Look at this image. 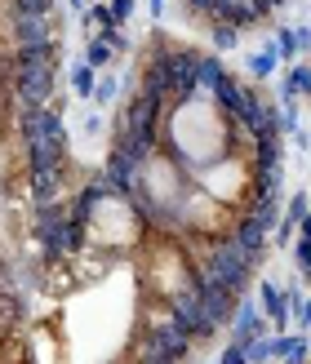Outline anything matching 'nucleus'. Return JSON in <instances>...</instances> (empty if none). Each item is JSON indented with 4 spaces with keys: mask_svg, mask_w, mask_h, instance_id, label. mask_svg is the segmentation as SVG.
<instances>
[{
    "mask_svg": "<svg viewBox=\"0 0 311 364\" xmlns=\"http://www.w3.org/2000/svg\"><path fill=\"white\" fill-rule=\"evenodd\" d=\"M14 94H18V107H45L49 94H53V63L18 67L14 71Z\"/></svg>",
    "mask_w": 311,
    "mask_h": 364,
    "instance_id": "obj_5",
    "label": "nucleus"
},
{
    "mask_svg": "<svg viewBox=\"0 0 311 364\" xmlns=\"http://www.w3.org/2000/svg\"><path fill=\"white\" fill-rule=\"evenodd\" d=\"M31 142H53V147H67V129H63V120H58V112H45L36 116V138Z\"/></svg>",
    "mask_w": 311,
    "mask_h": 364,
    "instance_id": "obj_13",
    "label": "nucleus"
},
{
    "mask_svg": "<svg viewBox=\"0 0 311 364\" xmlns=\"http://www.w3.org/2000/svg\"><path fill=\"white\" fill-rule=\"evenodd\" d=\"M227 235H231V245H236V249H245V253H249L253 262L263 258V249H267V227L258 223V218L241 213V218H236V227H231Z\"/></svg>",
    "mask_w": 311,
    "mask_h": 364,
    "instance_id": "obj_7",
    "label": "nucleus"
},
{
    "mask_svg": "<svg viewBox=\"0 0 311 364\" xmlns=\"http://www.w3.org/2000/svg\"><path fill=\"white\" fill-rule=\"evenodd\" d=\"M169 320H174L178 329L191 338V342H205V338H214V333H218V324L209 320L205 302H200V294H196L191 284L182 289V294H174V298H169Z\"/></svg>",
    "mask_w": 311,
    "mask_h": 364,
    "instance_id": "obj_4",
    "label": "nucleus"
},
{
    "mask_svg": "<svg viewBox=\"0 0 311 364\" xmlns=\"http://www.w3.org/2000/svg\"><path fill=\"white\" fill-rule=\"evenodd\" d=\"M258 298H263V316L276 324V329H285V324H289V311H294V306H289V298H285V289L271 284V280H263V284H258Z\"/></svg>",
    "mask_w": 311,
    "mask_h": 364,
    "instance_id": "obj_10",
    "label": "nucleus"
},
{
    "mask_svg": "<svg viewBox=\"0 0 311 364\" xmlns=\"http://www.w3.org/2000/svg\"><path fill=\"white\" fill-rule=\"evenodd\" d=\"M307 205H311V200H307L302 191H298V196H289V213L280 218V223H289V227H298L302 218H307Z\"/></svg>",
    "mask_w": 311,
    "mask_h": 364,
    "instance_id": "obj_25",
    "label": "nucleus"
},
{
    "mask_svg": "<svg viewBox=\"0 0 311 364\" xmlns=\"http://www.w3.org/2000/svg\"><path fill=\"white\" fill-rule=\"evenodd\" d=\"M58 187H63V169L31 173V196H36V205H49V200H58Z\"/></svg>",
    "mask_w": 311,
    "mask_h": 364,
    "instance_id": "obj_15",
    "label": "nucleus"
},
{
    "mask_svg": "<svg viewBox=\"0 0 311 364\" xmlns=\"http://www.w3.org/2000/svg\"><path fill=\"white\" fill-rule=\"evenodd\" d=\"M209 41H214V49H218V53H227V49H236V41H241V31H236V27H227V23H214V27H209Z\"/></svg>",
    "mask_w": 311,
    "mask_h": 364,
    "instance_id": "obj_22",
    "label": "nucleus"
},
{
    "mask_svg": "<svg viewBox=\"0 0 311 364\" xmlns=\"http://www.w3.org/2000/svg\"><path fill=\"white\" fill-rule=\"evenodd\" d=\"M263 18H267V9L258 5V0H218V9H214V23H227L236 31L263 23Z\"/></svg>",
    "mask_w": 311,
    "mask_h": 364,
    "instance_id": "obj_6",
    "label": "nucleus"
},
{
    "mask_svg": "<svg viewBox=\"0 0 311 364\" xmlns=\"http://www.w3.org/2000/svg\"><path fill=\"white\" fill-rule=\"evenodd\" d=\"M253 338H267V316L258 311L253 302H241L236 306V320H231V342H253Z\"/></svg>",
    "mask_w": 311,
    "mask_h": 364,
    "instance_id": "obj_8",
    "label": "nucleus"
},
{
    "mask_svg": "<svg viewBox=\"0 0 311 364\" xmlns=\"http://www.w3.org/2000/svg\"><path fill=\"white\" fill-rule=\"evenodd\" d=\"M14 41H18V49H41V45H53L49 18H14Z\"/></svg>",
    "mask_w": 311,
    "mask_h": 364,
    "instance_id": "obj_9",
    "label": "nucleus"
},
{
    "mask_svg": "<svg viewBox=\"0 0 311 364\" xmlns=\"http://www.w3.org/2000/svg\"><path fill=\"white\" fill-rule=\"evenodd\" d=\"M241 94H245V85L236 80V76H227V80H223V85H218L214 94H209V102H214L223 116H236V107H241Z\"/></svg>",
    "mask_w": 311,
    "mask_h": 364,
    "instance_id": "obj_14",
    "label": "nucleus"
},
{
    "mask_svg": "<svg viewBox=\"0 0 311 364\" xmlns=\"http://www.w3.org/2000/svg\"><path fill=\"white\" fill-rule=\"evenodd\" d=\"M53 0H14V18H49Z\"/></svg>",
    "mask_w": 311,
    "mask_h": 364,
    "instance_id": "obj_21",
    "label": "nucleus"
},
{
    "mask_svg": "<svg viewBox=\"0 0 311 364\" xmlns=\"http://www.w3.org/2000/svg\"><path fill=\"white\" fill-rule=\"evenodd\" d=\"M71 85H76V94H80V98H94V89H98V76H94V67H89V63L71 67Z\"/></svg>",
    "mask_w": 311,
    "mask_h": 364,
    "instance_id": "obj_18",
    "label": "nucleus"
},
{
    "mask_svg": "<svg viewBox=\"0 0 311 364\" xmlns=\"http://www.w3.org/2000/svg\"><path fill=\"white\" fill-rule=\"evenodd\" d=\"M307 355H311L307 333H289V351H285V360H280V364H307Z\"/></svg>",
    "mask_w": 311,
    "mask_h": 364,
    "instance_id": "obj_23",
    "label": "nucleus"
},
{
    "mask_svg": "<svg viewBox=\"0 0 311 364\" xmlns=\"http://www.w3.org/2000/svg\"><path fill=\"white\" fill-rule=\"evenodd\" d=\"M294 316H298V324H302V329H311V298H302V302L294 306Z\"/></svg>",
    "mask_w": 311,
    "mask_h": 364,
    "instance_id": "obj_32",
    "label": "nucleus"
},
{
    "mask_svg": "<svg viewBox=\"0 0 311 364\" xmlns=\"http://www.w3.org/2000/svg\"><path fill=\"white\" fill-rule=\"evenodd\" d=\"M85 23H94V27H102V31H107V27H116V18H112V5H94V9L85 14Z\"/></svg>",
    "mask_w": 311,
    "mask_h": 364,
    "instance_id": "obj_27",
    "label": "nucleus"
},
{
    "mask_svg": "<svg viewBox=\"0 0 311 364\" xmlns=\"http://www.w3.org/2000/svg\"><path fill=\"white\" fill-rule=\"evenodd\" d=\"M294 262L302 267V276L311 271V240H307V235H302V240H294Z\"/></svg>",
    "mask_w": 311,
    "mask_h": 364,
    "instance_id": "obj_28",
    "label": "nucleus"
},
{
    "mask_svg": "<svg viewBox=\"0 0 311 364\" xmlns=\"http://www.w3.org/2000/svg\"><path fill=\"white\" fill-rule=\"evenodd\" d=\"M147 5H152V18H160V14H164V0H147Z\"/></svg>",
    "mask_w": 311,
    "mask_h": 364,
    "instance_id": "obj_33",
    "label": "nucleus"
},
{
    "mask_svg": "<svg viewBox=\"0 0 311 364\" xmlns=\"http://www.w3.org/2000/svg\"><path fill=\"white\" fill-rule=\"evenodd\" d=\"M218 364H249V355H245V347H241V342H231V347H223Z\"/></svg>",
    "mask_w": 311,
    "mask_h": 364,
    "instance_id": "obj_30",
    "label": "nucleus"
},
{
    "mask_svg": "<svg viewBox=\"0 0 311 364\" xmlns=\"http://www.w3.org/2000/svg\"><path fill=\"white\" fill-rule=\"evenodd\" d=\"M152 53L164 63V71H169V94H174V102H196L200 98V80H196L200 49L174 45V41H164V36H156V49Z\"/></svg>",
    "mask_w": 311,
    "mask_h": 364,
    "instance_id": "obj_2",
    "label": "nucleus"
},
{
    "mask_svg": "<svg viewBox=\"0 0 311 364\" xmlns=\"http://www.w3.org/2000/svg\"><path fill=\"white\" fill-rule=\"evenodd\" d=\"M187 9H191V14H200V18H214L218 0H187Z\"/></svg>",
    "mask_w": 311,
    "mask_h": 364,
    "instance_id": "obj_31",
    "label": "nucleus"
},
{
    "mask_svg": "<svg viewBox=\"0 0 311 364\" xmlns=\"http://www.w3.org/2000/svg\"><path fill=\"white\" fill-rule=\"evenodd\" d=\"M298 49H302V45H298V27H280V31H276V53H280L285 63H294Z\"/></svg>",
    "mask_w": 311,
    "mask_h": 364,
    "instance_id": "obj_19",
    "label": "nucleus"
},
{
    "mask_svg": "<svg viewBox=\"0 0 311 364\" xmlns=\"http://www.w3.org/2000/svg\"><path fill=\"white\" fill-rule=\"evenodd\" d=\"M116 94H120V85H116V76H102V80H98V89H94V102H102V107H112V102H116Z\"/></svg>",
    "mask_w": 311,
    "mask_h": 364,
    "instance_id": "obj_26",
    "label": "nucleus"
},
{
    "mask_svg": "<svg viewBox=\"0 0 311 364\" xmlns=\"http://www.w3.org/2000/svg\"><path fill=\"white\" fill-rule=\"evenodd\" d=\"M112 5V18H116V27L130 23V14H134V0H107Z\"/></svg>",
    "mask_w": 311,
    "mask_h": 364,
    "instance_id": "obj_29",
    "label": "nucleus"
},
{
    "mask_svg": "<svg viewBox=\"0 0 311 364\" xmlns=\"http://www.w3.org/2000/svg\"><path fill=\"white\" fill-rule=\"evenodd\" d=\"M231 76V71L223 67V58L218 53H200V71H196V80H200V94H214L218 85H223Z\"/></svg>",
    "mask_w": 311,
    "mask_h": 364,
    "instance_id": "obj_12",
    "label": "nucleus"
},
{
    "mask_svg": "<svg viewBox=\"0 0 311 364\" xmlns=\"http://www.w3.org/2000/svg\"><path fill=\"white\" fill-rule=\"evenodd\" d=\"M302 94H311V67H289L285 80H280V98L289 102V98H302Z\"/></svg>",
    "mask_w": 311,
    "mask_h": 364,
    "instance_id": "obj_16",
    "label": "nucleus"
},
{
    "mask_svg": "<svg viewBox=\"0 0 311 364\" xmlns=\"http://www.w3.org/2000/svg\"><path fill=\"white\" fill-rule=\"evenodd\" d=\"M71 9H85V0H71Z\"/></svg>",
    "mask_w": 311,
    "mask_h": 364,
    "instance_id": "obj_34",
    "label": "nucleus"
},
{
    "mask_svg": "<svg viewBox=\"0 0 311 364\" xmlns=\"http://www.w3.org/2000/svg\"><path fill=\"white\" fill-rule=\"evenodd\" d=\"M276 63H280L276 45H267L263 53H249V76H253V80H267L271 71H276Z\"/></svg>",
    "mask_w": 311,
    "mask_h": 364,
    "instance_id": "obj_17",
    "label": "nucleus"
},
{
    "mask_svg": "<svg viewBox=\"0 0 311 364\" xmlns=\"http://www.w3.org/2000/svg\"><path fill=\"white\" fill-rule=\"evenodd\" d=\"M200 271H205L209 280L227 284L231 294H245V284H249V276H253V258H249L245 249L231 245V235H214L209 249H205V262H200Z\"/></svg>",
    "mask_w": 311,
    "mask_h": 364,
    "instance_id": "obj_1",
    "label": "nucleus"
},
{
    "mask_svg": "<svg viewBox=\"0 0 311 364\" xmlns=\"http://www.w3.org/2000/svg\"><path fill=\"white\" fill-rule=\"evenodd\" d=\"M112 58H116V49L107 45L102 36H94V41H89V53H85V63H89V67L98 71V67H107V63H112Z\"/></svg>",
    "mask_w": 311,
    "mask_h": 364,
    "instance_id": "obj_20",
    "label": "nucleus"
},
{
    "mask_svg": "<svg viewBox=\"0 0 311 364\" xmlns=\"http://www.w3.org/2000/svg\"><path fill=\"white\" fill-rule=\"evenodd\" d=\"M249 147H253V165H249V169H280L285 134H263V138H253Z\"/></svg>",
    "mask_w": 311,
    "mask_h": 364,
    "instance_id": "obj_11",
    "label": "nucleus"
},
{
    "mask_svg": "<svg viewBox=\"0 0 311 364\" xmlns=\"http://www.w3.org/2000/svg\"><path fill=\"white\" fill-rule=\"evenodd\" d=\"M187 351H191V338L182 333L169 316H164L160 324H152V329L142 333V342H138L142 364H182V360H187Z\"/></svg>",
    "mask_w": 311,
    "mask_h": 364,
    "instance_id": "obj_3",
    "label": "nucleus"
},
{
    "mask_svg": "<svg viewBox=\"0 0 311 364\" xmlns=\"http://www.w3.org/2000/svg\"><path fill=\"white\" fill-rule=\"evenodd\" d=\"M245 355H249V364H267V360H271V338H253V342H245Z\"/></svg>",
    "mask_w": 311,
    "mask_h": 364,
    "instance_id": "obj_24",
    "label": "nucleus"
}]
</instances>
